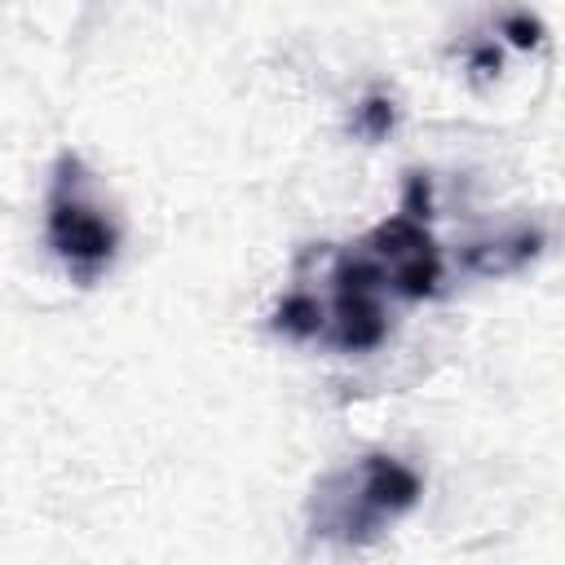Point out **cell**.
I'll return each mask as SVG.
<instances>
[{
  "instance_id": "6da1fadb",
  "label": "cell",
  "mask_w": 565,
  "mask_h": 565,
  "mask_svg": "<svg viewBox=\"0 0 565 565\" xmlns=\"http://www.w3.org/2000/svg\"><path fill=\"white\" fill-rule=\"evenodd\" d=\"M424 494V481L397 455H366L353 468L331 472L313 490V534L366 543L384 521L411 512Z\"/></svg>"
},
{
  "instance_id": "7a4b0ae2",
  "label": "cell",
  "mask_w": 565,
  "mask_h": 565,
  "mask_svg": "<svg viewBox=\"0 0 565 565\" xmlns=\"http://www.w3.org/2000/svg\"><path fill=\"white\" fill-rule=\"evenodd\" d=\"M44 238L53 256L66 265L75 282H93L102 269H110L119 252V225L115 216L97 203L93 172L84 168L79 154H62L53 168L49 203H44Z\"/></svg>"
},
{
  "instance_id": "3957f363",
  "label": "cell",
  "mask_w": 565,
  "mask_h": 565,
  "mask_svg": "<svg viewBox=\"0 0 565 565\" xmlns=\"http://www.w3.org/2000/svg\"><path fill=\"white\" fill-rule=\"evenodd\" d=\"M384 269L362 247L344 252L331 269V309H327V335L340 353H371L388 335V309H384Z\"/></svg>"
},
{
  "instance_id": "277c9868",
  "label": "cell",
  "mask_w": 565,
  "mask_h": 565,
  "mask_svg": "<svg viewBox=\"0 0 565 565\" xmlns=\"http://www.w3.org/2000/svg\"><path fill=\"white\" fill-rule=\"evenodd\" d=\"M366 256H375V265L384 269V282L393 296L402 300H428L441 291V252L428 234L424 221L406 216V212H393L384 216L362 243H358Z\"/></svg>"
},
{
  "instance_id": "5b68a950",
  "label": "cell",
  "mask_w": 565,
  "mask_h": 565,
  "mask_svg": "<svg viewBox=\"0 0 565 565\" xmlns=\"http://www.w3.org/2000/svg\"><path fill=\"white\" fill-rule=\"evenodd\" d=\"M539 252H543V230H512V234L472 243L463 252V265L481 278H499V274H512V269L530 265Z\"/></svg>"
},
{
  "instance_id": "8992f818",
  "label": "cell",
  "mask_w": 565,
  "mask_h": 565,
  "mask_svg": "<svg viewBox=\"0 0 565 565\" xmlns=\"http://www.w3.org/2000/svg\"><path fill=\"white\" fill-rule=\"evenodd\" d=\"M274 331L291 335V340H313V335L327 331V309L318 305V296L291 291V296H282V305L274 309Z\"/></svg>"
},
{
  "instance_id": "52a82bcc",
  "label": "cell",
  "mask_w": 565,
  "mask_h": 565,
  "mask_svg": "<svg viewBox=\"0 0 565 565\" xmlns=\"http://www.w3.org/2000/svg\"><path fill=\"white\" fill-rule=\"evenodd\" d=\"M353 128H358L362 137H371V141H384V137L397 128V106H393V97H384V93H371V97L358 106V115H353Z\"/></svg>"
},
{
  "instance_id": "ba28073f",
  "label": "cell",
  "mask_w": 565,
  "mask_h": 565,
  "mask_svg": "<svg viewBox=\"0 0 565 565\" xmlns=\"http://www.w3.org/2000/svg\"><path fill=\"white\" fill-rule=\"evenodd\" d=\"M402 212L415 216V221H428L433 216V185L424 172H411L406 177V194H402Z\"/></svg>"
},
{
  "instance_id": "9c48e42d",
  "label": "cell",
  "mask_w": 565,
  "mask_h": 565,
  "mask_svg": "<svg viewBox=\"0 0 565 565\" xmlns=\"http://www.w3.org/2000/svg\"><path fill=\"white\" fill-rule=\"evenodd\" d=\"M503 35L516 49H539L543 44V22H534L525 13H512V18H503Z\"/></svg>"
}]
</instances>
